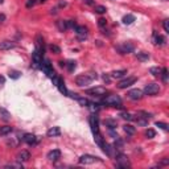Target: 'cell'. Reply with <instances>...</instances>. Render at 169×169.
I'll use <instances>...</instances> for the list:
<instances>
[{
  "label": "cell",
  "mask_w": 169,
  "mask_h": 169,
  "mask_svg": "<svg viewBox=\"0 0 169 169\" xmlns=\"http://www.w3.org/2000/svg\"><path fill=\"white\" fill-rule=\"evenodd\" d=\"M97 78H98L97 73L82 74V75H78V77L75 78V83H77V86H79V87H86V86H89L94 79H97Z\"/></svg>",
  "instance_id": "obj_1"
},
{
  "label": "cell",
  "mask_w": 169,
  "mask_h": 169,
  "mask_svg": "<svg viewBox=\"0 0 169 169\" xmlns=\"http://www.w3.org/2000/svg\"><path fill=\"white\" fill-rule=\"evenodd\" d=\"M103 105H107V106H112V107H122V99L119 95L115 94H111L107 95V97L103 99Z\"/></svg>",
  "instance_id": "obj_2"
},
{
  "label": "cell",
  "mask_w": 169,
  "mask_h": 169,
  "mask_svg": "<svg viewBox=\"0 0 169 169\" xmlns=\"http://www.w3.org/2000/svg\"><path fill=\"white\" fill-rule=\"evenodd\" d=\"M89 122H90V127H91L92 135H94V136L99 135V133H100V131H99V119H98L97 114H92V115L90 116Z\"/></svg>",
  "instance_id": "obj_3"
},
{
  "label": "cell",
  "mask_w": 169,
  "mask_h": 169,
  "mask_svg": "<svg viewBox=\"0 0 169 169\" xmlns=\"http://www.w3.org/2000/svg\"><path fill=\"white\" fill-rule=\"evenodd\" d=\"M78 161H79V164L90 165V164H94V163H99V161H102V160L97 156H92V155H82Z\"/></svg>",
  "instance_id": "obj_4"
},
{
  "label": "cell",
  "mask_w": 169,
  "mask_h": 169,
  "mask_svg": "<svg viewBox=\"0 0 169 169\" xmlns=\"http://www.w3.org/2000/svg\"><path fill=\"white\" fill-rule=\"evenodd\" d=\"M40 69H42V72L45 73L49 78H52V77H54V75H56V73H54V70H53V67H52V64H50V61H49V59H44V61L41 62V66H40Z\"/></svg>",
  "instance_id": "obj_5"
},
{
  "label": "cell",
  "mask_w": 169,
  "mask_h": 169,
  "mask_svg": "<svg viewBox=\"0 0 169 169\" xmlns=\"http://www.w3.org/2000/svg\"><path fill=\"white\" fill-rule=\"evenodd\" d=\"M159 91H160V86H159L157 83H148L145 87H144L143 94L151 95V97H153V95L159 94Z\"/></svg>",
  "instance_id": "obj_6"
},
{
  "label": "cell",
  "mask_w": 169,
  "mask_h": 169,
  "mask_svg": "<svg viewBox=\"0 0 169 169\" xmlns=\"http://www.w3.org/2000/svg\"><path fill=\"white\" fill-rule=\"evenodd\" d=\"M116 167H118V168H123V169L130 168L131 164H130V161H128L127 156H124L123 153L116 155Z\"/></svg>",
  "instance_id": "obj_7"
},
{
  "label": "cell",
  "mask_w": 169,
  "mask_h": 169,
  "mask_svg": "<svg viewBox=\"0 0 169 169\" xmlns=\"http://www.w3.org/2000/svg\"><path fill=\"white\" fill-rule=\"evenodd\" d=\"M116 50H118L120 54H128V53H132V52L135 50V46H133L131 42H124V44H122V45L116 46Z\"/></svg>",
  "instance_id": "obj_8"
},
{
  "label": "cell",
  "mask_w": 169,
  "mask_h": 169,
  "mask_svg": "<svg viewBox=\"0 0 169 169\" xmlns=\"http://www.w3.org/2000/svg\"><path fill=\"white\" fill-rule=\"evenodd\" d=\"M41 62H42V56L40 54L39 50H36V49H34L33 54H32V66H33L34 69H40V66H41Z\"/></svg>",
  "instance_id": "obj_9"
},
{
  "label": "cell",
  "mask_w": 169,
  "mask_h": 169,
  "mask_svg": "<svg viewBox=\"0 0 169 169\" xmlns=\"http://www.w3.org/2000/svg\"><path fill=\"white\" fill-rule=\"evenodd\" d=\"M86 94L87 95H92V97H102V95L106 94V89L105 87H94V89H89L86 90Z\"/></svg>",
  "instance_id": "obj_10"
},
{
  "label": "cell",
  "mask_w": 169,
  "mask_h": 169,
  "mask_svg": "<svg viewBox=\"0 0 169 169\" xmlns=\"http://www.w3.org/2000/svg\"><path fill=\"white\" fill-rule=\"evenodd\" d=\"M75 33H77V39L79 41H84L87 39V28L86 26H77L75 28Z\"/></svg>",
  "instance_id": "obj_11"
},
{
  "label": "cell",
  "mask_w": 169,
  "mask_h": 169,
  "mask_svg": "<svg viewBox=\"0 0 169 169\" xmlns=\"http://www.w3.org/2000/svg\"><path fill=\"white\" fill-rule=\"evenodd\" d=\"M128 98L130 99H132V100H139V99H141L143 98V91L141 90H139V89H132V90H130L128 91Z\"/></svg>",
  "instance_id": "obj_12"
},
{
  "label": "cell",
  "mask_w": 169,
  "mask_h": 169,
  "mask_svg": "<svg viewBox=\"0 0 169 169\" xmlns=\"http://www.w3.org/2000/svg\"><path fill=\"white\" fill-rule=\"evenodd\" d=\"M135 82H136V77H127L126 79L120 81L118 83V87L119 89H127V87H130L131 84H133Z\"/></svg>",
  "instance_id": "obj_13"
},
{
  "label": "cell",
  "mask_w": 169,
  "mask_h": 169,
  "mask_svg": "<svg viewBox=\"0 0 169 169\" xmlns=\"http://www.w3.org/2000/svg\"><path fill=\"white\" fill-rule=\"evenodd\" d=\"M46 157H48L49 161H58L59 159H61V151L59 149H53V151L48 152V155H46Z\"/></svg>",
  "instance_id": "obj_14"
},
{
  "label": "cell",
  "mask_w": 169,
  "mask_h": 169,
  "mask_svg": "<svg viewBox=\"0 0 169 169\" xmlns=\"http://www.w3.org/2000/svg\"><path fill=\"white\" fill-rule=\"evenodd\" d=\"M36 50H39L41 56H44V53H45V45H44V39L41 37V34H37L36 37Z\"/></svg>",
  "instance_id": "obj_15"
},
{
  "label": "cell",
  "mask_w": 169,
  "mask_h": 169,
  "mask_svg": "<svg viewBox=\"0 0 169 169\" xmlns=\"http://www.w3.org/2000/svg\"><path fill=\"white\" fill-rule=\"evenodd\" d=\"M23 141H25V143L29 144V145H33V144L37 143V137L33 135V133H25V135L23 136Z\"/></svg>",
  "instance_id": "obj_16"
},
{
  "label": "cell",
  "mask_w": 169,
  "mask_h": 169,
  "mask_svg": "<svg viewBox=\"0 0 169 169\" xmlns=\"http://www.w3.org/2000/svg\"><path fill=\"white\" fill-rule=\"evenodd\" d=\"M13 48H16V42H13V41L5 40V41L0 42V50H11Z\"/></svg>",
  "instance_id": "obj_17"
},
{
  "label": "cell",
  "mask_w": 169,
  "mask_h": 169,
  "mask_svg": "<svg viewBox=\"0 0 169 169\" xmlns=\"http://www.w3.org/2000/svg\"><path fill=\"white\" fill-rule=\"evenodd\" d=\"M29 159H31V153H29L28 151H21L20 153L17 155V160L19 161H23V163H26L29 161Z\"/></svg>",
  "instance_id": "obj_18"
},
{
  "label": "cell",
  "mask_w": 169,
  "mask_h": 169,
  "mask_svg": "<svg viewBox=\"0 0 169 169\" xmlns=\"http://www.w3.org/2000/svg\"><path fill=\"white\" fill-rule=\"evenodd\" d=\"M57 89L59 90V92H61V94H64V95H67V89H66V86H65V82H64V79H62V78H58V82H57Z\"/></svg>",
  "instance_id": "obj_19"
},
{
  "label": "cell",
  "mask_w": 169,
  "mask_h": 169,
  "mask_svg": "<svg viewBox=\"0 0 169 169\" xmlns=\"http://www.w3.org/2000/svg\"><path fill=\"white\" fill-rule=\"evenodd\" d=\"M46 135H48L49 137H56V136L61 135V130H59V127H52L50 130H48Z\"/></svg>",
  "instance_id": "obj_20"
},
{
  "label": "cell",
  "mask_w": 169,
  "mask_h": 169,
  "mask_svg": "<svg viewBox=\"0 0 169 169\" xmlns=\"http://www.w3.org/2000/svg\"><path fill=\"white\" fill-rule=\"evenodd\" d=\"M153 44H155V45H160V46H161V45H164V44H165V39L155 32V33H153Z\"/></svg>",
  "instance_id": "obj_21"
},
{
  "label": "cell",
  "mask_w": 169,
  "mask_h": 169,
  "mask_svg": "<svg viewBox=\"0 0 169 169\" xmlns=\"http://www.w3.org/2000/svg\"><path fill=\"white\" fill-rule=\"evenodd\" d=\"M127 74V70L123 69V70H115V72L111 73V78H115V79H119V78L124 77Z\"/></svg>",
  "instance_id": "obj_22"
},
{
  "label": "cell",
  "mask_w": 169,
  "mask_h": 169,
  "mask_svg": "<svg viewBox=\"0 0 169 169\" xmlns=\"http://www.w3.org/2000/svg\"><path fill=\"white\" fill-rule=\"evenodd\" d=\"M133 21H135V16L133 15H126L123 19H122V23H123L124 25H131Z\"/></svg>",
  "instance_id": "obj_23"
},
{
  "label": "cell",
  "mask_w": 169,
  "mask_h": 169,
  "mask_svg": "<svg viewBox=\"0 0 169 169\" xmlns=\"http://www.w3.org/2000/svg\"><path fill=\"white\" fill-rule=\"evenodd\" d=\"M87 107H89V110L91 111V112H98V111L100 110V105H99V103H91V102H89Z\"/></svg>",
  "instance_id": "obj_24"
},
{
  "label": "cell",
  "mask_w": 169,
  "mask_h": 169,
  "mask_svg": "<svg viewBox=\"0 0 169 169\" xmlns=\"http://www.w3.org/2000/svg\"><path fill=\"white\" fill-rule=\"evenodd\" d=\"M102 149H103V152H105L108 157H112V149L114 148H111L110 144H106L105 143V144H103V147H102Z\"/></svg>",
  "instance_id": "obj_25"
},
{
  "label": "cell",
  "mask_w": 169,
  "mask_h": 169,
  "mask_svg": "<svg viewBox=\"0 0 169 169\" xmlns=\"http://www.w3.org/2000/svg\"><path fill=\"white\" fill-rule=\"evenodd\" d=\"M136 58L139 61H148L149 59V54L145 52H140V53H136Z\"/></svg>",
  "instance_id": "obj_26"
},
{
  "label": "cell",
  "mask_w": 169,
  "mask_h": 169,
  "mask_svg": "<svg viewBox=\"0 0 169 169\" xmlns=\"http://www.w3.org/2000/svg\"><path fill=\"white\" fill-rule=\"evenodd\" d=\"M12 132V127L9 126H1L0 127V136H5L8 135V133Z\"/></svg>",
  "instance_id": "obj_27"
},
{
  "label": "cell",
  "mask_w": 169,
  "mask_h": 169,
  "mask_svg": "<svg viewBox=\"0 0 169 169\" xmlns=\"http://www.w3.org/2000/svg\"><path fill=\"white\" fill-rule=\"evenodd\" d=\"M65 66L67 67L69 73H73L75 70V67H77V62H75V61H67L66 64H65Z\"/></svg>",
  "instance_id": "obj_28"
},
{
  "label": "cell",
  "mask_w": 169,
  "mask_h": 169,
  "mask_svg": "<svg viewBox=\"0 0 169 169\" xmlns=\"http://www.w3.org/2000/svg\"><path fill=\"white\" fill-rule=\"evenodd\" d=\"M123 130H124V132H126L127 135H133V133H135V131H136L135 127L131 126V124H124Z\"/></svg>",
  "instance_id": "obj_29"
},
{
  "label": "cell",
  "mask_w": 169,
  "mask_h": 169,
  "mask_svg": "<svg viewBox=\"0 0 169 169\" xmlns=\"http://www.w3.org/2000/svg\"><path fill=\"white\" fill-rule=\"evenodd\" d=\"M105 124L108 127V130H115L116 126H118L116 120H112V119H107V120H105Z\"/></svg>",
  "instance_id": "obj_30"
},
{
  "label": "cell",
  "mask_w": 169,
  "mask_h": 169,
  "mask_svg": "<svg viewBox=\"0 0 169 169\" xmlns=\"http://www.w3.org/2000/svg\"><path fill=\"white\" fill-rule=\"evenodd\" d=\"M57 28H58L61 32H65L67 29L66 21H65V20H58V21H57Z\"/></svg>",
  "instance_id": "obj_31"
},
{
  "label": "cell",
  "mask_w": 169,
  "mask_h": 169,
  "mask_svg": "<svg viewBox=\"0 0 169 169\" xmlns=\"http://www.w3.org/2000/svg\"><path fill=\"white\" fill-rule=\"evenodd\" d=\"M0 116H1L3 120H9L11 119V114L5 108H0Z\"/></svg>",
  "instance_id": "obj_32"
},
{
  "label": "cell",
  "mask_w": 169,
  "mask_h": 169,
  "mask_svg": "<svg viewBox=\"0 0 169 169\" xmlns=\"http://www.w3.org/2000/svg\"><path fill=\"white\" fill-rule=\"evenodd\" d=\"M133 119H135V118H133ZM135 120L137 122V124H139V126H147V124H148V119L143 118V116H141V115H139V114H137V118H136Z\"/></svg>",
  "instance_id": "obj_33"
},
{
  "label": "cell",
  "mask_w": 169,
  "mask_h": 169,
  "mask_svg": "<svg viewBox=\"0 0 169 169\" xmlns=\"http://www.w3.org/2000/svg\"><path fill=\"white\" fill-rule=\"evenodd\" d=\"M120 118H123L124 120H128V122H131V120H133V116L131 115L130 112H126V111H123V112H120Z\"/></svg>",
  "instance_id": "obj_34"
},
{
  "label": "cell",
  "mask_w": 169,
  "mask_h": 169,
  "mask_svg": "<svg viewBox=\"0 0 169 169\" xmlns=\"http://www.w3.org/2000/svg\"><path fill=\"white\" fill-rule=\"evenodd\" d=\"M149 73H151L153 77H160L161 69H160V67H151V69H149Z\"/></svg>",
  "instance_id": "obj_35"
},
{
  "label": "cell",
  "mask_w": 169,
  "mask_h": 169,
  "mask_svg": "<svg viewBox=\"0 0 169 169\" xmlns=\"http://www.w3.org/2000/svg\"><path fill=\"white\" fill-rule=\"evenodd\" d=\"M9 77L12 78V79H17V78L21 77V73L17 72V70H11V72H9Z\"/></svg>",
  "instance_id": "obj_36"
},
{
  "label": "cell",
  "mask_w": 169,
  "mask_h": 169,
  "mask_svg": "<svg viewBox=\"0 0 169 169\" xmlns=\"http://www.w3.org/2000/svg\"><path fill=\"white\" fill-rule=\"evenodd\" d=\"M94 11L97 13H99V15H102V13H106V11H107V8L103 7V5H95Z\"/></svg>",
  "instance_id": "obj_37"
},
{
  "label": "cell",
  "mask_w": 169,
  "mask_h": 169,
  "mask_svg": "<svg viewBox=\"0 0 169 169\" xmlns=\"http://www.w3.org/2000/svg\"><path fill=\"white\" fill-rule=\"evenodd\" d=\"M4 168H17V169H23V164H21V163H12V164H7Z\"/></svg>",
  "instance_id": "obj_38"
},
{
  "label": "cell",
  "mask_w": 169,
  "mask_h": 169,
  "mask_svg": "<svg viewBox=\"0 0 169 169\" xmlns=\"http://www.w3.org/2000/svg\"><path fill=\"white\" fill-rule=\"evenodd\" d=\"M145 136L148 139H152V137L156 136V132H155V130H152V128H148V130L145 131Z\"/></svg>",
  "instance_id": "obj_39"
},
{
  "label": "cell",
  "mask_w": 169,
  "mask_h": 169,
  "mask_svg": "<svg viewBox=\"0 0 169 169\" xmlns=\"http://www.w3.org/2000/svg\"><path fill=\"white\" fill-rule=\"evenodd\" d=\"M160 75H161V78H163V81H164V82H167L168 81V70L165 69H161V73H160Z\"/></svg>",
  "instance_id": "obj_40"
},
{
  "label": "cell",
  "mask_w": 169,
  "mask_h": 169,
  "mask_svg": "<svg viewBox=\"0 0 169 169\" xmlns=\"http://www.w3.org/2000/svg\"><path fill=\"white\" fill-rule=\"evenodd\" d=\"M156 126L159 128H161L163 131H168V124L167 123H163V122H156Z\"/></svg>",
  "instance_id": "obj_41"
},
{
  "label": "cell",
  "mask_w": 169,
  "mask_h": 169,
  "mask_svg": "<svg viewBox=\"0 0 169 169\" xmlns=\"http://www.w3.org/2000/svg\"><path fill=\"white\" fill-rule=\"evenodd\" d=\"M49 49H50L52 52H54V53H61V48H59V46H57V45H53V44H52L50 46H49Z\"/></svg>",
  "instance_id": "obj_42"
},
{
  "label": "cell",
  "mask_w": 169,
  "mask_h": 169,
  "mask_svg": "<svg viewBox=\"0 0 169 169\" xmlns=\"http://www.w3.org/2000/svg\"><path fill=\"white\" fill-rule=\"evenodd\" d=\"M66 24H67V29L69 28H77V24H75L74 20H67Z\"/></svg>",
  "instance_id": "obj_43"
},
{
  "label": "cell",
  "mask_w": 169,
  "mask_h": 169,
  "mask_svg": "<svg viewBox=\"0 0 169 169\" xmlns=\"http://www.w3.org/2000/svg\"><path fill=\"white\" fill-rule=\"evenodd\" d=\"M106 24H107V21H106V19L100 17L99 20H98V25H99L100 28H105V26H106Z\"/></svg>",
  "instance_id": "obj_44"
},
{
  "label": "cell",
  "mask_w": 169,
  "mask_h": 169,
  "mask_svg": "<svg viewBox=\"0 0 169 169\" xmlns=\"http://www.w3.org/2000/svg\"><path fill=\"white\" fill-rule=\"evenodd\" d=\"M163 26H164V31L169 33V20H164L163 21Z\"/></svg>",
  "instance_id": "obj_45"
},
{
  "label": "cell",
  "mask_w": 169,
  "mask_h": 169,
  "mask_svg": "<svg viewBox=\"0 0 169 169\" xmlns=\"http://www.w3.org/2000/svg\"><path fill=\"white\" fill-rule=\"evenodd\" d=\"M34 3H36V1H34V0H29V1L26 3V7H28V8L33 7V5H34Z\"/></svg>",
  "instance_id": "obj_46"
},
{
  "label": "cell",
  "mask_w": 169,
  "mask_h": 169,
  "mask_svg": "<svg viewBox=\"0 0 169 169\" xmlns=\"http://www.w3.org/2000/svg\"><path fill=\"white\" fill-rule=\"evenodd\" d=\"M169 164V159H163L161 163H160V165H168Z\"/></svg>",
  "instance_id": "obj_47"
},
{
  "label": "cell",
  "mask_w": 169,
  "mask_h": 169,
  "mask_svg": "<svg viewBox=\"0 0 169 169\" xmlns=\"http://www.w3.org/2000/svg\"><path fill=\"white\" fill-rule=\"evenodd\" d=\"M103 81H105L106 83H110V77H108L107 74H105V75H103Z\"/></svg>",
  "instance_id": "obj_48"
},
{
  "label": "cell",
  "mask_w": 169,
  "mask_h": 169,
  "mask_svg": "<svg viewBox=\"0 0 169 169\" xmlns=\"http://www.w3.org/2000/svg\"><path fill=\"white\" fill-rule=\"evenodd\" d=\"M84 3H86V4H89V5L95 4V1H94V0H84Z\"/></svg>",
  "instance_id": "obj_49"
},
{
  "label": "cell",
  "mask_w": 169,
  "mask_h": 169,
  "mask_svg": "<svg viewBox=\"0 0 169 169\" xmlns=\"http://www.w3.org/2000/svg\"><path fill=\"white\" fill-rule=\"evenodd\" d=\"M4 20H5V16L3 15V13H0V24H1Z\"/></svg>",
  "instance_id": "obj_50"
},
{
  "label": "cell",
  "mask_w": 169,
  "mask_h": 169,
  "mask_svg": "<svg viewBox=\"0 0 169 169\" xmlns=\"http://www.w3.org/2000/svg\"><path fill=\"white\" fill-rule=\"evenodd\" d=\"M59 7H66V1H61L59 3Z\"/></svg>",
  "instance_id": "obj_51"
},
{
  "label": "cell",
  "mask_w": 169,
  "mask_h": 169,
  "mask_svg": "<svg viewBox=\"0 0 169 169\" xmlns=\"http://www.w3.org/2000/svg\"><path fill=\"white\" fill-rule=\"evenodd\" d=\"M58 64H59V66H61V67H64V66H65V62H64V61H59Z\"/></svg>",
  "instance_id": "obj_52"
},
{
  "label": "cell",
  "mask_w": 169,
  "mask_h": 169,
  "mask_svg": "<svg viewBox=\"0 0 169 169\" xmlns=\"http://www.w3.org/2000/svg\"><path fill=\"white\" fill-rule=\"evenodd\" d=\"M46 1V0H40V3H45Z\"/></svg>",
  "instance_id": "obj_53"
},
{
  "label": "cell",
  "mask_w": 169,
  "mask_h": 169,
  "mask_svg": "<svg viewBox=\"0 0 169 169\" xmlns=\"http://www.w3.org/2000/svg\"><path fill=\"white\" fill-rule=\"evenodd\" d=\"M3 1H4V0H0V4H3Z\"/></svg>",
  "instance_id": "obj_54"
}]
</instances>
